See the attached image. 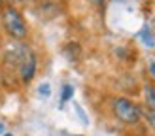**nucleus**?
<instances>
[{
  "label": "nucleus",
  "instance_id": "7",
  "mask_svg": "<svg viewBox=\"0 0 155 136\" xmlns=\"http://www.w3.org/2000/svg\"><path fill=\"white\" fill-rule=\"evenodd\" d=\"M72 91H74V89H72L70 85H64V91H63V102H64V100H68V98H70Z\"/></svg>",
  "mask_w": 155,
  "mask_h": 136
},
{
  "label": "nucleus",
  "instance_id": "11",
  "mask_svg": "<svg viewBox=\"0 0 155 136\" xmlns=\"http://www.w3.org/2000/svg\"><path fill=\"white\" fill-rule=\"evenodd\" d=\"M0 11H2V0H0Z\"/></svg>",
  "mask_w": 155,
  "mask_h": 136
},
{
  "label": "nucleus",
  "instance_id": "6",
  "mask_svg": "<svg viewBox=\"0 0 155 136\" xmlns=\"http://www.w3.org/2000/svg\"><path fill=\"white\" fill-rule=\"evenodd\" d=\"M144 115H146V119H148V123H150V127L155 131V110L153 108H148L144 112Z\"/></svg>",
  "mask_w": 155,
  "mask_h": 136
},
{
  "label": "nucleus",
  "instance_id": "1",
  "mask_svg": "<svg viewBox=\"0 0 155 136\" xmlns=\"http://www.w3.org/2000/svg\"><path fill=\"white\" fill-rule=\"evenodd\" d=\"M12 57L15 60V64H17L21 79L25 83H28L34 78V72H36V55L28 47H25V45H19V47H15V51L12 53Z\"/></svg>",
  "mask_w": 155,
  "mask_h": 136
},
{
  "label": "nucleus",
  "instance_id": "5",
  "mask_svg": "<svg viewBox=\"0 0 155 136\" xmlns=\"http://www.w3.org/2000/svg\"><path fill=\"white\" fill-rule=\"evenodd\" d=\"M140 38H142V42L148 45V47H153V45H155V40H153V36H151V32L148 28H144L140 32Z\"/></svg>",
  "mask_w": 155,
  "mask_h": 136
},
{
  "label": "nucleus",
  "instance_id": "12",
  "mask_svg": "<svg viewBox=\"0 0 155 136\" xmlns=\"http://www.w3.org/2000/svg\"><path fill=\"white\" fill-rule=\"evenodd\" d=\"M13 2H21V0H13Z\"/></svg>",
  "mask_w": 155,
  "mask_h": 136
},
{
  "label": "nucleus",
  "instance_id": "3",
  "mask_svg": "<svg viewBox=\"0 0 155 136\" xmlns=\"http://www.w3.org/2000/svg\"><path fill=\"white\" fill-rule=\"evenodd\" d=\"M114 113H115V117L119 121L129 123V125L138 123V121H140V115H142L140 108H138L134 102H130L129 98H121V96L114 100Z\"/></svg>",
  "mask_w": 155,
  "mask_h": 136
},
{
  "label": "nucleus",
  "instance_id": "10",
  "mask_svg": "<svg viewBox=\"0 0 155 136\" xmlns=\"http://www.w3.org/2000/svg\"><path fill=\"white\" fill-rule=\"evenodd\" d=\"M2 131H4V125H2V123H0V132H2Z\"/></svg>",
  "mask_w": 155,
  "mask_h": 136
},
{
  "label": "nucleus",
  "instance_id": "8",
  "mask_svg": "<svg viewBox=\"0 0 155 136\" xmlns=\"http://www.w3.org/2000/svg\"><path fill=\"white\" fill-rule=\"evenodd\" d=\"M40 93H42L44 96H48V95H49V87H48V85H40Z\"/></svg>",
  "mask_w": 155,
  "mask_h": 136
},
{
  "label": "nucleus",
  "instance_id": "2",
  "mask_svg": "<svg viewBox=\"0 0 155 136\" xmlns=\"http://www.w3.org/2000/svg\"><path fill=\"white\" fill-rule=\"evenodd\" d=\"M2 19H4V27L13 38H25L27 36V23L23 19V15L15 10V8L8 6L2 10Z\"/></svg>",
  "mask_w": 155,
  "mask_h": 136
},
{
  "label": "nucleus",
  "instance_id": "4",
  "mask_svg": "<svg viewBox=\"0 0 155 136\" xmlns=\"http://www.w3.org/2000/svg\"><path fill=\"white\" fill-rule=\"evenodd\" d=\"M144 98H146L148 108L155 110V85H146L144 87Z\"/></svg>",
  "mask_w": 155,
  "mask_h": 136
},
{
  "label": "nucleus",
  "instance_id": "13",
  "mask_svg": "<svg viewBox=\"0 0 155 136\" xmlns=\"http://www.w3.org/2000/svg\"><path fill=\"white\" fill-rule=\"evenodd\" d=\"M6 136H13V134H6Z\"/></svg>",
  "mask_w": 155,
  "mask_h": 136
},
{
  "label": "nucleus",
  "instance_id": "9",
  "mask_svg": "<svg viewBox=\"0 0 155 136\" xmlns=\"http://www.w3.org/2000/svg\"><path fill=\"white\" fill-rule=\"evenodd\" d=\"M150 72H151V76L155 78V60H151V63H150Z\"/></svg>",
  "mask_w": 155,
  "mask_h": 136
}]
</instances>
